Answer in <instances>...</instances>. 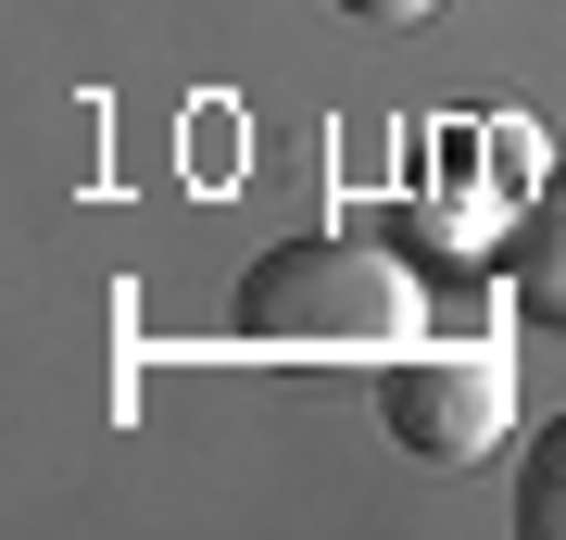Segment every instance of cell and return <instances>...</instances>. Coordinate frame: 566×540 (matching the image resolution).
Returning a JSON list of instances; mask_svg holds the SVG:
<instances>
[{
	"label": "cell",
	"instance_id": "1",
	"mask_svg": "<svg viewBox=\"0 0 566 540\" xmlns=\"http://www.w3.org/2000/svg\"><path fill=\"white\" fill-rule=\"evenodd\" d=\"M227 340H240V352L365 364V352H416V340H428V301H416V277H403L378 240H340V226H315V240L252 252L240 301H227Z\"/></svg>",
	"mask_w": 566,
	"mask_h": 540
},
{
	"label": "cell",
	"instance_id": "2",
	"mask_svg": "<svg viewBox=\"0 0 566 540\" xmlns=\"http://www.w3.org/2000/svg\"><path fill=\"white\" fill-rule=\"evenodd\" d=\"M378 427L416 465H479L516 427V364L491 340H465V352H428L416 340V352H390V378H378Z\"/></svg>",
	"mask_w": 566,
	"mask_h": 540
},
{
	"label": "cell",
	"instance_id": "3",
	"mask_svg": "<svg viewBox=\"0 0 566 540\" xmlns=\"http://www.w3.org/2000/svg\"><path fill=\"white\" fill-rule=\"evenodd\" d=\"M504 301L528 327H566V177L504 226Z\"/></svg>",
	"mask_w": 566,
	"mask_h": 540
},
{
	"label": "cell",
	"instance_id": "4",
	"mask_svg": "<svg viewBox=\"0 0 566 540\" xmlns=\"http://www.w3.org/2000/svg\"><path fill=\"white\" fill-rule=\"evenodd\" d=\"M516 528H542V540H566V415L528 441V465H516Z\"/></svg>",
	"mask_w": 566,
	"mask_h": 540
},
{
	"label": "cell",
	"instance_id": "5",
	"mask_svg": "<svg viewBox=\"0 0 566 540\" xmlns=\"http://www.w3.org/2000/svg\"><path fill=\"white\" fill-rule=\"evenodd\" d=\"M340 13H353V25H428L441 0H340Z\"/></svg>",
	"mask_w": 566,
	"mask_h": 540
}]
</instances>
